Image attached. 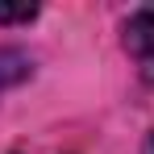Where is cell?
<instances>
[{
  "label": "cell",
  "mask_w": 154,
  "mask_h": 154,
  "mask_svg": "<svg viewBox=\"0 0 154 154\" xmlns=\"http://www.w3.org/2000/svg\"><path fill=\"white\" fill-rule=\"evenodd\" d=\"M125 50L129 58L137 63V75L154 83V4H142L133 8L125 21Z\"/></svg>",
  "instance_id": "cell-1"
},
{
  "label": "cell",
  "mask_w": 154,
  "mask_h": 154,
  "mask_svg": "<svg viewBox=\"0 0 154 154\" xmlns=\"http://www.w3.org/2000/svg\"><path fill=\"white\" fill-rule=\"evenodd\" d=\"M38 17V4H0V25H29Z\"/></svg>",
  "instance_id": "cell-2"
},
{
  "label": "cell",
  "mask_w": 154,
  "mask_h": 154,
  "mask_svg": "<svg viewBox=\"0 0 154 154\" xmlns=\"http://www.w3.org/2000/svg\"><path fill=\"white\" fill-rule=\"evenodd\" d=\"M146 154H154V133H150V146H146Z\"/></svg>",
  "instance_id": "cell-3"
}]
</instances>
